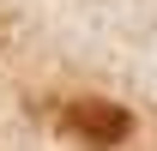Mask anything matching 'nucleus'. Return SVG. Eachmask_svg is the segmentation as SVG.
Returning a JSON list of instances; mask_svg holds the SVG:
<instances>
[{"label":"nucleus","mask_w":157,"mask_h":151,"mask_svg":"<svg viewBox=\"0 0 157 151\" xmlns=\"http://www.w3.org/2000/svg\"><path fill=\"white\" fill-rule=\"evenodd\" d=\"M55 127L85 151H115L127 133H133V115L109 103V97H73V103H60L55 109Z\"/></svg>","instance_id":"obj_1"}]
</instances>
